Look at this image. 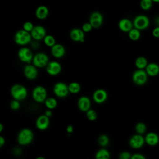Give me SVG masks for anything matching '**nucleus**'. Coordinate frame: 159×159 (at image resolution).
Masks as SVG:
<instances>
[{"label": "nucleus", "instance_id": "19", "mask_svg": "<svg viewBox=\"0 0 159 159\" xmlns=\"http://www.w3.org/2000/svg\"><path fill=\"white\" fill-rule=\"evenodd\" d=\"M51 48V53L54 57L61 58L64 56L65 53V48L61 44L55 43Z\"/></svg>", "mask_w": 159, "mask_h": 159}, {"label": "nucleus", "instance_id": "38", "mask_svg": "<svg viewBox=\"0 0 159 159\" xmlns=\"http://www.w3.org/2000/svg\"><path fill=\"white\" fill-rule=\"evenodd\" d=\"M132 159H145V157L140 153H135L131 156Z\"/></svg>", "mask_w": 159, "mask_h": 159}, {"label": "nucleus", "instance_id": "4", "mask_svg": "<svg viewBox=\"0 0 159 159\" xmlns=\"http://www.w3.org/2000/svg\"><path fill=\"white\" fill-rule=\"evenodd\" d=\"M32 96L33 99L37 102H45L47 99L46 89L42 86H37L34 88Z\"/></svg>", "mask_w": 159, "mask_h": 159}, {"label": "nucleus", "instance_id": "45", "mask_svg": "<svg viewBox=\"0 0 159 159\" xmlns=\"http://www.w3.org/2000/svg\"><path fill=\"white\" fill-rule=\"evenodd\" d=\"M153 2H159V0H152Z\"/></svg>", "mask_w": 159, "mask_h": 159}, {"label": "nucleus", "instance_id": "23", "mask_svg": "<svg viewBox=\"0 0 159 159\" xmlns=\"http://www.w3.org/2000/svg\"><path fill=\"white\" fill-rule=\"evenodd\" d=\"M146 72L150 76H156L159 73V66L154 63H149L146 66Z\"/></svg>", "mask_w": 159, "mask_h": 159}, {"label": "nucleus", "instance_id": "15", "mask_svg": "<svg viewBox=\"0 0 159 159\" xmlns=\"http://www.w3.org/2000/svg\"><path fill=\"white\" fill-rule=\"evenodd\" d=\"M145 142V139L139 134L133 135L130 139L129 145L133 148H139L143 146Z\"/></svg>", "mask_w": 159, "mask_h": 159}, {"label": "nucleus", "instance_id": "44", "mask_svg": "<svg viewBox=\"0 0 159 159\" xmlns=\"http://www.w3.org/2000/svg\"><path fill=\"white\" fill-rule=\"evenodd\" d=\"M3 130V125L2 124H0V132H1Z\"/></svg>", "mask_w": 159, "mask_h": 159}, {"label": "nucleus", "instance_id": "9", "mask_svg": "<svg viewBox=\"0 0 159 159\" xmlns=\"http://www.w3.org/2000/svg\"><path fill=\"white\" fill-rule=\"evenodd\" d=\"M17 55L19 60L24 63H30L34 57L32 51L27 47L20 48L18 51Z\"/></svg>", "mask_w": 159, "mask_h": 159}, {"label": "nucleus", "instance_id": "37", "mask_svg": "<svg viewBox=\"0 0 159 159\" xmlns=\"http://www.w3.org/2000/svg\"><path fill=\"white\" fill-rule=\"evenodd\" d=\"M131 155L129 152H122V153H120L119 158L121 159H129L131 158Z\"/></svg>", "mask_w": 159, "mask_h": 159}, {"label": "nucleus", "instance_id": "22", "mask_svg": "<svg viewBox=\"0 0 159 159\" xmlns=\"http://www.w3.org/2000/svg\"><path fill=\"white\" fill-rule=\"evenodd\" d=\"M158 140H159L158 136L155 133H153V132H150L147 134L145 138V142L148 145L151 146L157 145L158 142Z\"/></svg>", "mask_w": 159, "mask_h": 159}, {"label": "nucleus", "instance_id": "12", "mask_svg": "<svg viewBox=\"0 0 159 159\" xmlns=\"http://www.w3.org/2000/svg\"><path fill=\"white\" fill-rule=\"evenodd\" d=\"M32 37L37 40H40L43 39L46 36V30L41 25L34 26L32 30L30 32Z\"/></svg>", "mask_w": 159, "mask_h": 159}, {"label": "nucleus", "instance_id": "43", "mask_svg": "<svg viewBox=\"0 0 159 159\" xmlns=\"http://www.w3.org/2000/svg\"><path fill=\"white\" fill-rule=\"evenodd\" d=\"M155 23L159 26V17H157V18L155 19Z\"/></svg>", "mask_w": 159, "mask_h": 159}, {"label": "nucleus", "instance_id": "31", "mask_svg": "<svg viewBox=\"0 0 159 159\" xmlns=\"http://www.w3.org/2000/svg\"><path fill=\"white\" fill-rule=\"evenodd\" d=\"M152 0H141L140 2V7L143 10H148L152 6Z\"/></svg>", "mask_w": 159, "mask_h": 159}, {"label": "nucleus", "instance_id": "28", "mask_svg": "<svg viewBox=\"0 0 159 159\" xmlns=\"http://www.w3.org/2000/svg\"><path fill=\"white\" fill-rule=\"evenodd\" d=\"M140 33L139 29L134 28L132 29L129 32V37L132 40H137L140 38Z\"/></svg>", "mask_w": 159, "mask_h": 159}, {"label": "nucleus", "instance_id": "11", "mask_svg": "<svg viewBox=\"0 0 159 159\" xmlns=\"http://www.w3.org/2000/svg\"><path fill=\"white\" fill-rule=\"evenodd\" d=\"M89 22L93 28H99L103 22V17L99 12H93L89 16Z\"/></svg>", "mask_w": 159, "mask_h": 159}, {"label": "nucleus", "instance_id": "1", "mask_svg": "<svg viewBox=\"0 0 159 159\" xmlns=\"http://www.w3.org/2000/svg\"><path fill=\"white\" fill-rule=\"evenodd\" d=\"M11 94L14 99L22 101L27 96V91L25 86L20 84H14L11 89Z\"/></svg>", "mask_w": 159, "mask_h": 159}, {"label": "nucleus", "instance_id": "7", "mask_svg": "<svg viewBox=\"0 0 159 159\" xmlns=\"http://www.w3.org/2000/svg\"><path fill=\"white\" fill-rule=\"evenodd\" d=\"M132 80L137 85H143L147 80V73L142 69L136 70L132 75Z\"/></svg>", "mask_w": 159, "mask_h": 159}, {"label": "nucleus", "instance_id": "5", "mask_svg": "<svg viewBox=\"0 0 159 159\" xmlns=\"http://www.w3.org/2000/svg\"><path fill=\"white\" fill-rule=\"evenodd\" d=\"M48 57L44 53L35 54L32 59L33 65L38 68H43L48 63Z\"/></svg>", "mask_w": 159, "mask_h": 159}, {"label": "nucleus", "instance_id": "18", "mask_svg": "<svg viewBox=\"0 0 159 159\" xmlns=\"http://www.w3.org/2000/svg\"><path fill=\"white\" fill-rule=\"evenodd\" d=\"M78 106L80 111L83 112L88 111L91 107L90 99L86 96H81L78 101Z\"/></svg>", "mask_w": 159, "mask_h": 159}, {"label": "nucleus", "instance_id": "20", "mask_svg": "<svg viewBox=\"0 0 159 159\" xmlns=\"http://www.w3.org/2000/svg\"><path fill=\"white\" fill-rule=\"evenodd\" d=\"M133 24L128 19H121L118 24L119 28L120 30L124 32H129L133 27Z\"/></svg>", "mask_w": 159, "mask_h": 159}, {"label": "nucleus", "instance_id": "6", "mask_svg": "<svg viewBox=\"0 0 159 159\" xmlns=\"http://www.w3.org/2000/svg\"><path fill=\"white\" fill-rule=\"evenodd\" d=\"M53 90L54 94L58 98H65L70 92L68 86L63 82H58L55 83Z\"/></svg>", "mask_w": 159, "mask_h": 159}, {"label": "nucleus", "instance_id": "40", "mask_svg": "<svg viewBox=\"0 0 159 159\" xmlns=\"http://www.w3.org/2000/svg\"><path fill=\"white\" fill-rule=\"evenodd\" d=\"M66 131L69 134H71L73 132V127L71 125H69L67 126V128H66Z\"/></svg>", "mask_w": 159, "mask_h": 159}, {"label": "nucleus", "instance_id": "13", "mask_svg": "<svg viewBox=\"0 0 159 159\" xmlns=\"http://www.w3.org/2000/svg\"><path fill=\"white\" fill-rule=\"evenodd\" d=\"M70 37L75 42L81 43L84 42V32L82 29L78 28L72 29L70 32Z\"/></svg>", "mask_w": 159, "mask_h": 159}, {"label": "nucleus", "instance_id": "21", "mask_svg": "<svg viewBox=\"0 0 159 159\" xmlns=\"http://www.w3.org/2000/svg\"><path fill=\"white\" fill-rule=\"evenodd\" d=\"M35 14L37 19H45L48 15V9L45 6H40L36 9Z\"/></svg>", "mask_w": 159, "mask_h": 159}, {"label": "nucleus", "instance_id": "41", "mask_svg": "<svg viewBox=\"0 0 159 159\" xmlns=\"http://www.w3.org/2000/svg\"><path fill=\"white\" fill-rule=\"evenodd\" d=\"M45 114V115H46L47 116H48V117H50V116H52V111H51V110H50V109H48L47 110H46V111H45V114Z\"/></svg>", "mask_w": 159, "mask_h": 159}, {"label": "nucleus", "instance_id": "25", "mask_svg": "<svg viewBox=\"0 0 159 159\" xmlns=\"http://www.w3.org/2000/svg\"><path fill=\"white\" fill-rule=\"evenodd\" d=\"M135 66L139 69H143L144 68H146L147 64V59L145 57H139L135 60Z\"/></svg>", "mask_w": 159, "mask_h": 159}, {"label": "nucleus", "instance_id": "36", "mask_svg": "<svg viewBox=\"0 0 159 159\" xmlns=\"http://www.w3.org/2000/svg\"><path fill=\"white\" fill-rule=\"evenodd\" d=\"M93 26L92 25L90 24V22H86L84 24H83L82 25V30L84 32H90L92 29H93Z\"/></svg>", "mask_w": 159, "mask_h": 159}, {"label": "nucleus", "instance_id": "42", "mask_svg": "<svg viewBox=\"0 0 159 159\" xmlns=\"http://www.w3.org/2000/svg\"><path fill=\"white\" fill-rule=\"evenodd\" d=\"M5 143V139L2 136L0 137V147H2Z\"/></svg>", "mask_w": 159, "mask_h": 159}, {"label": "nucleus", "instance_id": "30", "mask_svg": "<svg viewBox=\"0 0 159 159\" xmlns=\"http://www.w3.org/2000/svg\"><path fill=\"white\" fill-rule=\"evenodd\" d=\"M98 143L99 144L102 146V147H106L108 145L109 142V137L104 134L101 135L99 138H98Z\"/></svg>", "mask_w": 159, "mask_h": 159}, {"label": "nucleus", "instance_id": "46", "mask_svg": "<svg viewBox=\"0 0 159 159\" xmlns=\"http://www.w3.org/2000/svg\"><path fill=\"white\" fill-rule=\"evenodd\" d=\"M40 159H45V158H43V157H38V158H37V159H40Z\"/></svg>", "mask_w": 159, "mask_h": 159}, {"label": "nucleus", "instance_id": "32", "mask_svg": "<svg viewBox=\"0 0 159 159\" xmlns=\"http://www.w3.org/2000/svg\"><path fill=\"white\" fill-rule=\"evenodd\" d=\"M86 117L89 120L94 121L97 119L96 112L93 109H89L88 111H86Z\"/></svg>", "mask_w": 159, "mask_h": 159}, {"label": "nucleus", "instance_id": "26", "mask_svg": "<svg viewBox=\"0 0 159 159\" xmlns=\"http://www.w3.org/2000/svg\"><path fill=\"white\" fill-rule=\"evenodd\" d=\"M68 89L70 93L73 94H76L81 90V86L78 83L72 82L68 85Z\"/></svg>", "mask_w": 159, "mask_h": 159}, {"label": "nucleus", "instance_id": "14", "mask_svg": "<svg viewBox=\"0 0 159 159\" xmlns=\"http://www.w3.org/2000/svg\"><path fill=\"white\" fill-rule=\"evenodd\" d=\"M24 74L29 80H34L38 75L37 67L34 65H27L24 68Z\"/></svg>", "mask_w": 159, "mask_h": 159}, {"label": "nucleus", "instance_id": "24", "mask_svg": "<svg viewBox=\"0 0 159 159\" xmlns=\"http://www.w3.org/2000/svg\"><path fill=\"white\" fill-rule=\"evenodd\" d=\"M95 157L97 159H108L110 157V153L106 149L102 148L96 152Z\"/></svg>", "mask_w": 159, "mask_h": 159}, {"label": "nucleus", "instance_id": "17", "mask_svg": "<svg viewBox=\"0 0 159 159\" xmlns=\"http://www.w3.org/2000/svg\"><path fill=\"white\" fill-rule=\"evenodd\" d=\"M49 118L45 114L40 116L36 120V127L40 130L47 129L49 126Z\"/></svg>", "mask_w": 159, "mask_h": 159}, {"label": "nucleus", "instance_id": "39", "mask_svg": "<svg viewBox=\"0 0 159 159\" xmlns=\"http://www.w3.org/2000/svg\"><path fill=\"white\" fill-rule=\"evenodd\" d=\"M153 35L156 38H159V26L155 27L152 32Z\"/></svg>", "mask_w": 159, "mask_h": 159}, {"label": "nucleus", "instance_id": "33", "mask_svg": "<svg viewBox=\"0 0 159 159\" xmlns=\"http://www.w3.org/2000/svg\"><path fill=\"white\" fill-rule=\"evenodd\" d=\"M135 130L138 134H142L146 130V125L142 122H139L135 125Z\"/></svg>", "mask_w": 159, "mask_h": 159}, {"label": "nucleus", "instance_id": "2", "mask_svg": "<svg viewBox=\"0 0 159 159\" xmlns=\"http://www.w3.org/2000/svg\"><path fill=\"white\" fill-rule=\"evenodd\" d=\"M34 139V134L29 129H23L18 134L17 142L21 145H27L30 143Z\"/></svg>", "mask_w": 159, "mask_h": 159}, {"label": "nucleus", "instance_id": "35", "mask_svg": "<svg viewBox=\"0 0 159 159\" xmlns=\"http://www.w3.org/2000/svg\"><path fill=\"white\" fill-rule=\"evenodd\" d=\"M10 107L12 110H17L20 107L19 101L17 99L12 100L10 103Z\"/></svg>", "mask_w": 159, "mask_h": 159}, {"label": "nucleus", "instance_id": "16", "mask_svg": "<svg viewBox=\"0 0 159 159\" xmlns=\"http://www.w3.org/2000/svg\"><path fill=\"white\" fill-rule=\"evenodd\" d=\"M107 98V94L104 89H96L93 95V99L95 102L98 104H101L104 102Z\"/></svg>", "mask_w": 159, "mask_h": 159}, {"label": "nucleus", "instance_id": "29", "mask_svg": "<svg viewBox=\"0 0 159 159\" xmlns=\"http://www.w3.org/2000/svg\"><path fill=\"white\" fill-rule=\"evenodd\" d=\"M43 42L45 44L49 47H52L55 44V39L51 35H46L43 39Z\"/></svg>", "mask_w": 159, "mask_h": 159}, {"label": "nucleus", "instance_id": "27", "mask_svg": "<svg viewBox=\"0 0 159 159\" xmlns=\"http://www.w3.org/2000/svg\"><path fill=\"white\" fill-rule=\"evenodd\" d=\"M45 105L47 109H53L56 107L57 105V101L53 98H48L45 99Z\"/></svg>", "mask_w": 159, "mask_h": 159}, {"label": "nucleus", "instance_id": "3", "mask_svg": "<svg viewBox=\"0 0 159 159\" xmlns=\"http://www.w3.org/2000/svg\"><path fill=\"white\" fill-rule=\"evenodd\" d=\"M32 38V37L30 32L25 30L24 29H21L15 34L14 41L19 45H25L30 43Z\"/></svg>", "mask_w": 159, "mask_h": 159}, {"label": "nucleus", "instance_id": "8", "mask_svg": "<svg viewBox=\"0 0 159 159\" xmlns=\"http://www.w3.org/2000/svg\"><path fill=\"white\" fill-rule=\"evenodd\" d=\"M133 25L139 30L145 29L149 25L148 18L144 15H139L134 19Z\"/></svg>", "mask_w": 159, "mask_h": 159}, {"label": "nucleus", "instance_id": "34", "mask_svg": "<svg viewBox=\"0 0 159 159\" xmlns=\"http://www.w3.org/2000/svg\"><path fill=\"white\" fill-rule=\"evenodd\" d=\"M34 27V26L33 24L31 22H29V21L25 22L23 24V29H24L25 30H26V31H27L30 33Z\"/></svg>", "mask_w": 159, "mask_h": 159}, {"label": "nucleus", "instance_id": "10", "mask_svg": "<svg viewBox=\"0 0 159 159\" xmlns=\"http://www.w3.org/2000/svg\"><path fill=\"white\" fill-rule=\"evenodd\" d=\"M61 70V66L60 63L52 61L48 62L46 66V71L47 73L52 76H55L58 75Z\"/></svg>", "mask_w": 159, "mask_h": 159}]
</instances>
